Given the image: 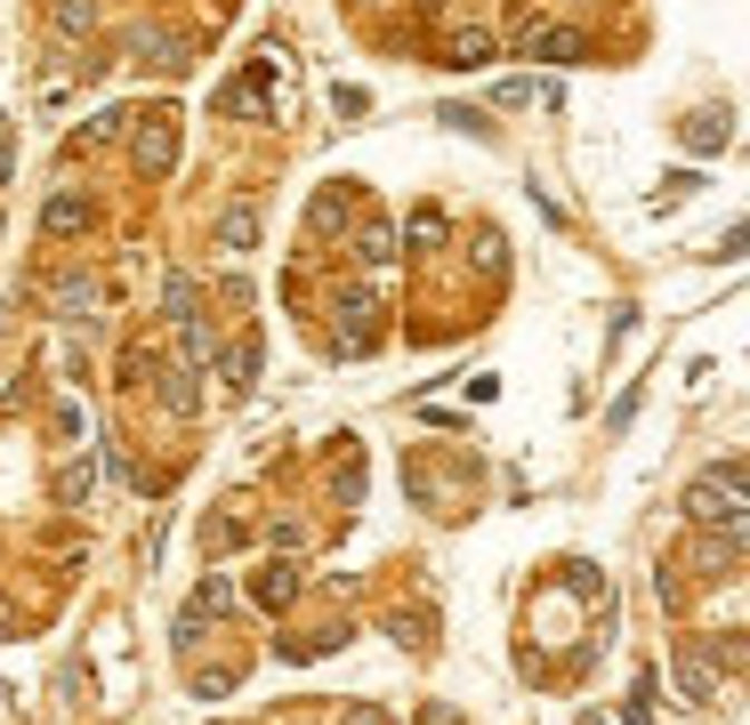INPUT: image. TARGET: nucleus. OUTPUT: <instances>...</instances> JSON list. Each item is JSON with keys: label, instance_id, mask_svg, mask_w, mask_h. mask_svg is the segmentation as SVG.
<instances>
[{"label": "nucleus", "instance_id": "obj_1", "mask_svg": "<svg viewBox=\"0 0 750 725\" xmlns=\"http://www.w3.org/2000/svg\"><path fill=\"white\" fill-rule=\"evenodd\" d=\"M686 516L694 532H719L734 557H750V468H702L686 483Z\"/></svg>", "mask_w": 750, "mask_h": 725}, {"label": "nucleus", "instance_id": "obj_2", "mask_svg": "<svg viewBox=\"0 0 750 725\" xmlns=\"http://www.w3.org/2000/svg\"><path fill=\"white\" fill-rule=\"evenodd\" d=\"M371 347H380V291L348 283L339 291V355H371Z\"/></svg>", "mask_w": 750, "mask_h": 725}, {"label": "nucleus", "instance_id": "obj_3", "mask_svg": "<svg viewBox=\"0 0 750 725\" xmlns=\"http://www.w3.org/2000/svg\"><path fill=\"white\" fill-rule=\"evenodd\" d=\"M129 161H138V178H169V161H178V114H169V106L138 114V146H129Z\"/></svg>", "mask_w": 750, "mask_h": 725}, {"label": "nucleus", "instance_id": "obj_4", "mask_svg": "<svg viewBox=\"0 0 750 725\" xmlns=\"http://www.w3.org/2000/svg\"><path fill=\"white\" fill-rule=\"evenodd\" d=\"M517 57H540V65H582L590 41L573 25H540V17H517Z\"/></svg>", "mask_w": 750, "mask_h": 725}, {"label": "nucleus", "instance_id": "obj_5", "mask_svg": "<svg viewBox=\"0 0 750 725\" xmlns=\"http://www.w3.org/2000/svg\"><path fill=\"white\" fill-rule=\"evenodd\" d=\"M226 605H234V589H226V572H202V580H194V597L178 605V637L194 645V637H202V629H211V620H218Z\"/></svg>", "mask_w": 750, "mask_h": 725}, {"label": "nucleus", "instance_id": "obj_6", "mask_svg": "<svg viewBox=\"0 0 750 725\" xmlns=\"http://www.w3.org/2000/svg\"><path fill=\"white\" fill-rule=\"evenodd\" d=\"M89 226H97V202H89V194L65 186V194H49V202H41V234H49V242H81Z\"/></svg>", "mask_w": 750, "mask_h": 725}, {"label": "nucleus", "instance_id": "obj_7", "mask_svg": "<svg viewBox=\"0 0 750 725\" xmlns=\"http://www.w3.org/2000/svg\"><path fill=\"white\" fill-rule=\"evenodd\" d=\"M355 226V186H331L323 202H306V242H331Z\"/></svg>", "mask_w": 750, "mask_h": 725}, {"label": "nucleus", "instance_id": "obj_8", "mask_svg": "<svg viewBox=\"0 0 750 725\" xmlns=\"http://www.w3.org/2000/svg\"><path fill=\"white\" fill-rule=\"evenodd\" d=\"M493 57H500V41H493L485 25H460L452 41H445V65H460V74H476V65H493Z\"/></svg>", "mask_w": 750, "mask_h": 725}, {"label": "nucleus", "instance_id": "obj_9", "mask_svg": "<svg viewBox=\"0 0 750 725\" xmlns=\"http://www.w3.org/2000/svg\"><path fill=\"white\" fill-rule=\"evenodd\" d=\"M251 597H259V613H291V597H299V565H259Z\"/></svg>", "mask_w": 750, "mask_h": 725}, {"label": "nucleus", "instance_id": "obj_10", "mask_svg": "<svg viewBox=\"0 0 750 725\" xmlns=\"http://www.w3.org/2000/svg\"><path fill=\"white\" fill-rule=\"evenodd\" d=\"M226 114H275V65H259L226 89Z\"/></svg>", "mask_w": 750, "mask_h": 725}, {"label": "nucleus", "instance_id": "obj_11", "mask_svg": "<svg viewBox=\"0 0 750 725\" xmlns=\"http://www.w3.org/2000/svg\"><path fill=\"white\" fill-rule=\"evenodd\" d=\"M154 403H162V411H194V403H202V371H194V363L154 371Z\"/></svg>", "mask_w": 750, "mask_h": 725}, {"label": "nucleus", "instance_id": "obj_12", "mask_svg": "<svg viewBox=\"0 0 750 725\" xmlns=\"http://www.w3.org/2000/svg\"><path fill=\"white\" fill-rule=\"evenodd\" d=\"M162 323H202V283H194V274H169V283H162Z\"/></svg>", "mask_w": 750, "mask_h": 725}, {"label": "nucleus", "instance_id": "obj_13", "mask_svg": "<svg viewBox=\"0 0 750 725\" xmlns=\"http://www.w3.org/2000/svg\"><path fill=\"white\" fill-rule=\"evenodd\" d=\"M355 266H396V226L388 218H363L355 226Z\"/></svg>", "mask_w": 750, "mask_h": 725}, {"label": "nucleus", "instance_id": "obj_14", "mask_svg": "<svg viewBox=\"0 0 750 725\" xmlns=\"http://www.w3.org/2000/svg\"><path fill=\"white\" fill-rule=\"evenodd\" d=\"M678 694H686V702H719V669H710L694 645L678 653Z\"/></svg>", "mask_w": 750, "mask_h": 725}, {"label": "nucleus", "instance_id": "obj_15", "mask_svg": "<svg viewBox=\"0 0 750 725\" xmlns=\"http://www.w3.org/2000/svg\"><path fill=\"white\" fill-rule=\"evenodd\" d=\"M97 298H106V291H97L89 274H57V306H65L74 323H89V315H97Z\"/></svg>", "mask_w": 750, "mask_h": 725}, {"label": "nucleus", "instance_id": "obj_16", "mask_svg": "<svg viewBox=\"0 0 750 725\" xmlns=\"http://www.w3.org/2000/svg\"><path fill=\"white\" fill-rule=\"evenodd\" d=\"M251 242H259V210H251V202H234V210L218 218V251H251Z\"/></svg>", "mask_w": 750, "mask_h": 725}, {"label": "nucleus", "instance_id": "obj_17", "mask_svg": "<svg viewBox=\"0 0 750 725\" xmlns=\"http://www.w3.org/2000/svg\"><path fill=\"white\" fill-rule=\"evenodd\" d=\"M218 371H226V388H251L259 379V339H234V347L218 355Z\"/></svg>", "mask_w": 750, "mask_h": 725}, {"label": "nucleus", "instance_id": "obj_18", "mask_svg": "<svg viewBox=\"0 0 750 725\" xmlns=\"http://www.w3.org/2000/svg\"><path fill=\"white\" fill-rule=\"evenodd\" d=\"M331 500H339V508L363 500V460H355V452H339V468H331Z\"/></svg>", "mask_w": 750, "mask_h": 725}, {"label": "nucleus", "instance_id": "obj_19", "mask_svg": "<svg viewBox=\"0 0 750 725\" xmlns=\"http://www.w3.org/2000/svg\"><path fill=\"white\" fill-rule=\"evenodd\" d=\"M89 483H97V460H65V476H57V500H65V508H81V500H89Z\"/></svg>", "mask_w": 750, "mask_h": 725}, {"label": "nucleus", "instance_id": "obj_20", "mask_svg": "<svg viewBox=\"0 0 750 725\" xmlns=\"http://www.w3.org/2000/svg\"><path fill=\"white\" fill-rule=\"evenodd\" d=\"M138 49H146V65H154V74H178V65H186V49L169 41V32H138Z\"/></svg>", "mask_w": 750, "mask_h": 725}, {"label": "nucleus", "instance_id": "obj_21", "mask_svg": "<svg viewBox=\"0 0 750 725\" xmlns=\"http://www.w3.org/2000/svg\"><path fill=\"white\" fill-rule=\"evenodd\" d=\"M686 146H694V154L727 146V121H719V114H694V121H686Z\"/></svg>", "mask_w": 750, "mask_h": 725}, {"label": "nucleus", "instance_id": "obj_22", "mask_svg": "<svg viewBox=\"0 0 750 725\" xmlns=\"http://www.w3.org/2000/svg\"><path fill=\"white\" fill-rule=\"evenodd\" d=\"M57 25L74 32V41H81V32H97V0H65V9H57Z\"/></svg>", "mask_w": 750, "mask_h": 725}, {"label": "nucleus", "instance_id": "obj_23", "mask_svg": "<svg viewBox=\"0 0 750 725\" xmlns=\"http://www.w3.org/2000/svg\"><path fill=\"white\" fill-rule=\"evenodd\" d=\"M162 371V355L146 347V339H138V347H121V379H154Z\"/></svg>", "mask_w": 750, "mask_h": 725}, {"label": "nucleus", "instance_id": "obj_24", "mask_svg": "<svg viewBox=\"0 0 750 725\" xmlns=\"http://www.w3.org/2000/svg\"><path fill=\"white\" fill-rule=\"evenodd\" d=\"M234 540H243V525H234V516H211V532H202V548H211V557H226Z\"/></svg>", "mask_w": 750, "mask_h": 725}, {"label": "nucleus", "instance_id": "obj_25", "mask_svg": "<svg viewBox=\"0 0 750 725\" xmlns=\"http://www.w3.org/2000/svg\"><path fill=\"white\" fill-rule=\"evenodd\" d=\"M645 717H654V677L637 669V685H630V725H645Z\"/></svg>", "mask_w": 750, "mask_h": 725}, {"label": "nucleus", "instance_id": "obj_26", "mask_svg": "<svg viewBox=\"0 0 750 725\" xmlns=\"http://www.w3.org/2000/svg\"><path fill=\"white\" fill-rule=\"evenodd\" d=\"M445 234V210H412V242H436Z\"/></svg>", "mask_w": 750, "mask_h": 725}, {"label": "nucleus", "instance_id": "obj_27", "mask_svg": "<svg viewBox=\"0 0 750 725\" xmlns=\"http://www.w3.org/2000/svg\"><path fill=\"white\" fill-rule=\"evenodd\" d=\"M719 258H750V226H734V234L719 242Z\"/></svg>", "mask_w": 750, "mask_h": 725}, {"label": "nucleus", "instance_id": "obj_28", "mask_svg": "<svg viewBox=\"0 0 750 725\" xmlns=\"http://www.w3.org/2000/svg\"><path fill=\"white\" fill-rule=\"evenodd\" d=\"M9 169H17V146H9V137H0V186H9Z\"/></svg>", "mask_w": 750, "mask_h": 725}]
</instances>
